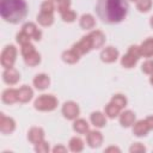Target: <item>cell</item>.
I'll use <instances>...</instances> for the list:
<instances>
[{
  "instance_id": "6da1fadb",
  "label": "cell",
  "mask_w": 153,
  "mask_h": 153,
  "mask_svg": "<svg viewBox=\"0 0 153 153\" xmlns=\"http://www.w3.org/2000/svg\"><path fill=\"white\" fill-rule=\"evenodd\" d=\"M127 0H97L94 11L98 18L106 24H118L128 14Z\"/></svg>"
},
{
  "instance_id": "7a4b0ae2",
  "label": "cell",
  "mask_w": 153,
  "mask_h": 153,
  "mask_svg": "<svg viewBox=\"0 0 153 153\" xmlns=\"http://www.w3.org/2000/svg\"><path fill=\"white\" fill-rule=\"evenodd\" d=\"M29 13L26 0H1L0 14L1 18L10 24H19Z\"/></svg>"
},
{
  "instance_id": "3957f363",
  "label": "cell",
  "mask_w": 153,
  "mask_h": 153,
  "mask_svg": "<svg viewBox=\"0 0 153 153\" xmlns=\"http://www.w3.org/2000/svg\"><path fill=\"white\" fill-rule=\"evenodd\" d=\"M59 105V99L54 94L43 93L38 96L33 102V108L41 112H50L54 111Z\"/></svg>"
},
{
  "instance_id": "277c9868",
  "label": "cell",
  "mask_w": 153,
  "mask_h": 153,
  "mask_svg": "<svg viewBox=\"0 0 153 153\" xmlns=\"http://www.w3.org/2000/svg\"><path fill=\"white\" fill-rule=\"evenodd\" d=\"M17 55H18V49L16 48V45H13V44L5 45V48L2 49L1 55H0L1 67L4 69L14 67V63H16V60H17Z\"/></svg>"
},
{
  "instance_id": "5b68a950",
  "label": "cell",
  "mask_w": 153,
  "mask_h": 153,
  "mask_svg": "<svg viewBox=\"0 0 153 153\" xmlns=\"http://www.w3.org/2000/svg\"><path fill=\"white\" fill-rule=\"evenodd\" d=\"M61 114L66 120L74 121L80 115V106L78 103H75L73 100H67L63 103V105L61 108Z\"/></svg>"
},
{
  "instance_id": "8992f818",
  "label": "cell",
  "mask_w": 153,
  "mask_h": 153,
  "mask_svg": "<svg viewBox=\"0 0 153 153\" xmlns=\"http://www.w3.org/2000/svg\"><path fill=\"white\" fill-rule=\"evenodd\" d=\"M72 49H73L76 54H79L80 56L88 54V53L93 49V47H92V41H91L90 35L87 33V35L82 36L78 42H75V43L72 45Z\"/></svg>"
},
{
  "instance_id": "52a82bcc",
  "label": "cell",
  "mask_w": 153,
  "mask_h": 153,
  "mask_svg": "<svg viewBox=\"0 0 153 153\" xmlns=\"http://www.w3.org/2000/svg\"><path fill=\"white\" fill-rule=\"evenodd\" d=\"M99 57L104 63H114L118 60L120 51H118L117 48H115L112 45H109V47H105V48L102 49V51L99 54Z\"/></svg>"
},
{
  "instance_id": "ba28073f",
  "label": "cell",
  "mask_w": 153,
  "mask_h": 153,
  "mask_svg": "<svg viewBox=\"0 0 153 153\" xmlns=\"http://www.w3.org/2000/svg\"><path fill=\"white\" fill-rule=\"evenodd\" d=\"M104 141V136L103 134L96 128V129H90L88 133L86 134V143L90 148H98L102 146Z\"/></svg>"
},
{
  "instance_id": "9c48e42d",
  "label": "cell",
  "mask_w": 153,
  "mask_h": 153,
  "mask_svg": "<svg viewBox=\"0 0 153 153\" xmlns=\"http://www.w3.org/2000/svg\"><path fill=\"white\" fill-rule=\"evenodd\" d=\"M16 121L12 117L6 116L5 114H0V131L4 135H10L16 130Z\"/></svg>"
},
{
  "instance_id": "30bf717a",
  "label": "cell",
  "mask_w": 153,
  "mask_h": 153,
  "mask_svg": "<svg viewBox=\"0 0 153 153\" xmlns=\"http://www.w3.org/2000/svg\"><path fill=\"white\" fill-rule=\"evenodd\" d=\"M20 80V73L18 72L17 68L14 67H11V68H5L4 72H2V81L6 84V85H10V86H13V85H17Z\"/></svg>"
},
{
  "instance_id": "8fae6325",
  "label": "cell",
  "mask_w": 153,
  "mask_h": 153,
  "mask_svg": "<svg viewBox=\"0 0 153 153\" xmlns=\"http://www.w3.org/2000/svg\"><path fill=\"white\" fill-rule=\"evenodd\" d=\"M22 30L24 32H26L31 37V39H33V41L38 42V41L42 39V31H41V29H38V26L35 23H32V22L24 23L23 26H22Z\"/></svg>"
},
{
  "instance_id": "7c38bea8",
  "label": "cell",
  "mask_w": 153,
  "mask_h": 153,
  "mask_svg": "<svg viewBox=\"0 0 153 153\" xmlns=\"http://www.w3.org/2000/svg\"><path fill=\"white\" fill-rule=\"evenodd\" d=\"M135 121H136V115L131 110L121 111V114L118 116V122H120L121 127H123V128H130V127H133V124L135 123Z\"/></svg>"
},
{
  "instance_id": "4fadbf2b",
  "label": "cell",
  "mask_w": 153,
  "mask_h": 153,
  "mask_svg": "<svg viewBox=\"0 0 153 153\" xmlns=\"http://www.w3.org/2000/svg\"><path fill=\"white\" fill-rule=\"evenodd\" d=\"M32 84L36 90L38 91H44L50 86V76L45 73H38L35 75Z\"/></svg>"
},
{
  "instance_id": "5bb4252c",
  "label": "cell",
  "mask_w": 153,
  "mask_h": 153,
  "mask_svg": "<svg viewBox=\"0 0 153 153\" xmlns=\"http://www.w3.org/2000/svg\"><path fill=\"white\" fill-rule=\"evenodd\" d=\"M44 136H45V133H44V129L41 128V127H31L29 130H27V140L32 145H36L38 143L39 141L44 140Z\"/></svg>"
},
{
  "instance_id": "9a60e30c",
  "label": "cell",
  "mask_w": 153,
  "mask_h": 153,
  "mask_svg": "<svg viewBox=\"0 0 153 153\" xmlns=\"http://www.w3.org/2000/svg\"><path fill=\"white\" fill-rule=\"evenodd\" d=\"M1 102L6 105H12L14 103H18V88L8 87L2 91L1 93Z\"/></svg>"
},
{
  "instance_id": "2e32d148",
  "label": "cell",
  "mask_w": 153,
  "mask_h": 153,
  "mask_svg": "<svg viewBox=\"0 0 153 153\" xmlns=\"http://www.w3.org/2000/svg\"><path fill=\"white\" fill-rule=\"evenodd\" d=\"M131 128H133V134L136 137H145L151 131L146 120H136Z\"/></svg>"
},
{
  "instance_id": "e0dca14e",
  "label": "cell",
  "mask_w": 153,
  "mask_h": 153,
  "mask_svg": "<svg viewBox=\"0 0 153 153\" xmlns=\"http://www.w3.org/2000/svg\"><path fill=\"white\" fill-rule=\"evenodd\" d=\"M88 35H90V37H91L93 49L103 48V45L105 44L106 37H105V33H104L102 30H91V31L88 32Z\"/></svg>"
},
{
  "instance_id": "ac0fdd59",
  "label": "cell",
  "mask_w": 153,
  "mask_h": 153,
  "mask_svg": "<svg viewBox=\"0 0 153 153\" xmlns=\"http://www.w3.org/2000/svg\"><path fill=\"white\" fill-rule=\"evenodd\" d=\"M106 116L104 112L102 111H92L91 115H90V122L91 124L97 128V129H100V128H104L106 126Z\"/></svg>"
},
{
  "instance_id": "d6986e66",
  "label": "cell",
  "mask_w": 153,
  "mask_h": 153,
  "mask_svg": "<svg viewBox=\"0 0 153 153\" xmlns=\"http://www.w3.org/2000/svg\"><path fill=\"white\" fill-rule=\"evenodd\" d=\"M79 25L85 31H91L96 27V18L91 13H84L79 18Z\"/></svg>"
},
{
  "instance_id": "ffe728a7",
  "label": "cell",
  "mask_w": 153,
  "mask_h": 153,
  "mask_svg": "<svg viewBox=\"0 0 153 153\" xmlns=\"http://www.w3.org/2000/svg\"><path fill=\"white\" fill-rule=\"evenodd\" d=\"M33 98V90L27 86V85H23L18 88V100L19 103H29L31 99Z\"/></svg>"
},
{
  "instance_id": "44dd1931",
  "label": "cell",
  "mask_w": 153,
  "mask_h": 153,
  "mask_svg": "<svg viewBox=\"0 0 153 153\" xmlns=\"http://www.w3.org/2000/svg\"><path fill=\"white\" fill-rule=\"evenodd\" d=\"M139 47H140L141 57H146V59L153 57V37L146 38L145 41H142V43Z\"/></svg>"
},
{
  "instance_id": "7402d4cb",
  "label": "cell",
  "mask_w": 153,
  "mask_h": 153,
  "mask_svg": "<svg viewBox=\"0 0 153 153\" xmlns=\"http://www.w3.org/2000/svg\"><path fill=\"white\" fill-rule=\"evenodd\" d=\"M72 128H73L74 133L81 134V135H86L88 133V130H90V124L85 118H79L78 117L76 120L73 121Z\"/></svg>"
},
{
  "instance_id": "603a6c76",
  "label": "cell",
  "mask_w": 153,
  "mask_h": 153,
  "mask_svg": "<svg viewBox=\"0 0 153 153\" xmlns=\"http://www.w3.org/2000/svg\"><path fill=\"white\" fill-rule=\"evenodd\" d=\"M80 57H81V56H80L79 54H76L73 49L63 50L62 54H61L62 61H63L65 63H67V65H75V63H78L79 60H80Z\"/></svg>"
},
{
  "instance_id": "cb8c5ba5",
  "label": "cell",
  "mask_w": 153,
  "mask_h": 153,
  "mask_svg": "<svg viewBox=\"0 0 153 153\" xmlns=\"http://www.w3.org/2000/svg\"><path fill=\"white\" fill-rule=\"evenodd\" d=\"M85 148V142L81 137L79 136H73L71 137L69 142H68V149L73 153H80L82 152Z\"/></svg>"
},
{
  "instance_id": "d4e9b609",
  "label": "cell",
  "mask_w": 153,
  "mask_h": 153,
  "mask_svg": "<svg viewBox=\"0 0 153 153\" xmlns=\"http://www.w3.org/2000/svg\"><path fill=\"white\" fill-rule=\"evenodd\" d=\"M37 23L41 25V26H44V27H48V26H51L54 24V13H44V12H39L37 14V18H36Z\"/></svg>"
},
{
  "instance_id": "484cf974",
  "label": "cell",
  "mask_w": 153,
  "mask_h": 153,
  "mask_svg": "<svg viewBox=\"0 0 153 153\" xmlns=\"http://www.w3.org/2000/svg\"><path fill=\"white\" fill-rule=\"evenodd\" d=\"M121 111H122V109L118 108L117 105H115L112 102H109V103L104 106V114H105V116H106L108 118H110V120H114V118L118 117L120 114H121Z\"/></svg>"
},
{
  "instance_id": "4316f807",
  "label": "cell",
  "mask_w": 153,
  "mask_h": 153,
  "mask_svg": "<svg viewBox=\"0 0 153 153\" xmlns=\"http://www.w3.org/2000/svg\"><path fill=\"white\" fill-rule=\"evenodd\" d=\"M137 61H139L137 57L133 56V55L129 54V53H126V54L121 57V66H122L123 68H126V69H130V68H134V67L136 66Z\"/></svg>"
},
{
  "instance_id": "83f0119b",
  "label": "cell",
  "mask_w": 153,
  "mask_h": 153,
  "mask_svg": "<svg viewBox=\"0 0 153 153\" xmlns=\"http://www.w3.org/2000/svg\"><path fill=\"white\" fill-rule=\"evenodd\" d=\"M24 59V62H25V65L26 66H29V67H36V66H38L39 63H41V54L36 50V51H33L32 54H30V55H27V56H25V57H23Z\"/></svg>"
},
{
  "instance_id": "f1b7e54d",
  "label": "cell",
  "mask_w": 153,
  "mask_h": 153,
  "mask_svg": "<svg viewBox=\"0 0 153 153\" xmlns=\"http://www.w3.org/2000/svg\"><path fill=\"white\" fill-rule=\"evenodd\" d=\"M136 10L141 13H147L152 10L153 6V0H136L135 1Z\"/></svg>"
},
{
  "instance_id": "f546056e",
  "label": "cell",
  "mask_w": 153,
  "mask_h": 153,
  "mask_svg": "<svg viewBox=\"0 0 153 153\" xmlns=\"http://www.w3.org/2000/svg\"><path fill=\"white\" fill-rule=\"evenodd\" d=\"M110 102H112L115 105H117V106L121 108V109H124V108L127 106V104H128L127 97H126L124 94H122V93H116V94H114V96L111 97Z\"/></svg>"
},
{
  "instance_id": "4dcf8cb0",
  "label": "cell",
  "mask_w": 153,
  "mask_h": 153,
  "mask_svg": "<svg viewBox=\"0 0 153 153\" xmlns=\"http://www.w3.org/2000/svg\"><path fill=\"white\" fill-rule=\"evenodd\" d=\"M60 14H61V19L65 23H74L76 20V18H78L76 12L74 10H71V8L65 11V12H62V13H60Z\"/></svg>"
},
{
  "instance_id": "1f68e13d",
  "label": "cell",
  "mask_w": 153,
  "mask_h": 153,
  "mask_svg": "<svg viewBox=\"0 0 153 153\" xmlns=\"http://www.w3.org/2000/svg\"><path fill=\"white\" fill-rule=\"evenodd\" d=\"M71 5H72L71 0H56L55 1V7H56V11L59 13H62V12L69 10Z\"/></svg>"
},
{
  "instance_id": "d6a6232c",
  "label": "cell",
  "mask_w": 153,
  "mask_h": 153,
  "mask_svg": "<svg viewBox=\"0 0 153 153\" xmlns=\"http://www.w3.org/2000/svg\"><path fill=\"white\" fill-rule=\"evenodd\" d=\"M33 146H35L33 147L35 152H37V153H48V152L51 151V148L49 146V142L45 141V140H42V141H39L38 143H36Z\"/></svg>"
},
{
  "instance_id": "836d02e7",
  "label": "cell",
  "mask_w": 153,
  "mask_h": 153,
  "mask_svg": "<svg viewBox=\"0 0 153 153\" xmlns=\"http://www.w3.org/2000/svg\"><path fill=\"white\" fill-rule=\"evenodd\" d=\"M41 11L39 12H44V13H54L56 7L54 5V1L51 0H44L42 4H41Z\"/></svg>"
},
{
  "instance_id": "e575fe53",
  "label": "cell",
  "mask_w": 153,
  "mask_h": 153,
  "mask_svg": "<svg viewBox=\"0 0 153 153\" xmlns=\"http://www.w3.org/2000/svg\"><path fill=\"white\" fill-rule=\"evenodd\" d=\"M16 42H17L18 44L23 45V44L30 43V42H31V37H30L26 32H24L23 30H20V31L16 35Z\"/></svg>"
},
{
  "instance_id": "d590c367",
  "label": "cell",
  "mask_w": 153,
  "mask_h": 153,
  "mask_svg": "<svg viewBox=\"0 0 153 153\" xmlns=\"http://www.w3.org/2000/svg\"><path fill=\"white\" fill-rule=\"evenodd\" d=\"M33 51H36V48H35V45H33L31 42H30V43H26V44L20 45V54H22V56H23V57H25V56H27V55L32 54Z\"/></svg>"
},
{
  "instance_id": "8d00e7d4",
  "label": "cell",
  "mask_w": 153,
  "mask_h": 153,
  "mask_svg": "<svg viewBox=\"0 0 153 153\" xmlns=\"http://www.w3.org/2000/svg\"><path fill=\"white\" fill-rule=\"evenodd\" d=\"M141 71H142V73H145V74H147V75L153 74V60L147 59V60L141 65Z\"/></svg>"
},
{
  "instance_id": "74e56055",
  "label": "cell",
  "mask_w": 153,
  "mask_h": 153,
  "mask_svg": "<svg viewBox=\"0 0 153 153\" xmlns=\"http://www.w3.org/2000/svg\"><path fill=\"white\" fill-rule=\"evenodd\" d=\"M147 151L146 146L141 142H134L130 147H129V152L130 153H145Z\"/></svg>"
},
{
  "instance_id": "f35d334b",
  "label": "cell",
  "mask_w": 153,
  "mask_h": 153,
  "mask_svg": "<svg viewBox=\"0 0 153 153\" xmlns=\"http://www.w3.org/2000/svg\"><path fill=\"white\" fill-rule=\"evenodd\" d=\"M127 53L131 54L133 56H135V57H137V59H140V57H141V53H140V47H139V45H136V44H133V45H130V47L128 48Z\"/></svg>"
},
{
  "instance_id": "ab89813d",
  "label": "cell",
  "mask_w": 153,
  "mask_h": 153,
  "mask_svg": "<svg viewBox=\"0 0 153 153\" xmlns=\"http://www.w3.org/2000/svg\"><path fill=\"white\" fill-rule=\"evenodd\" d=\"M68 151V148L66 147V146H63V145H56V146H54L53 148H51V152L53 153H66Z\"/></svg>"
},
{
  "instance_id": "60d3db41",
  "label": "cell",
  "mask_w": 153,
  "mask_h": 153,
  "mask_svg": "<svg viewBox=\"0 0 153 153\" xmlns=\"http://www.w3.org/2000/svg\"><path fill=\"white\" fill-rule=\"evenodd\" d=\"M104 152L105 153H111V152H116V153H121V148L120 147H117V146H109V147H106L105 149H104Z\"/></svg>"
},
{
  "instance_id": "b9f144b4",
  "label": "cell",
  "mask_w": 153,
  "mask_h": 153,
  "mask_svg": "<svg viewBox=\"0 0 153 153\" xmlns=\"http://www.w3.org/2000/svg\"><path fill=\"white\" fill-rule=\"evenodd\" d=\"M145 120H146V122H147V124H148L149 129H151V130H153V115L147 116Z\"/></svg>"
},
{
  "instance_id": "7bdbcfd3",
  "label": "cell",
  "mask_w": 153,
  "mask_h": 153,
  "mask_svg": "<svg viewBox=\"0 0 153 153\" xmlns=\"http://www.w3.org/2000/svg\"><path fill=\"white\" fill-rule=\"evenodd\" d=\"M149 84H151V86H153V74L149 75Z\"/></svg>"
},
{
  "instance_id": "ee69618b",
  "label": "cell",
  "mask_w": 153,
  "mask_h": 153,
  "mask_svg": "<svg viewBox=\"0 0 153 153\" xmlns=\"http://www.w3.org/2000/svg\"><path fill=\"white\" fill-rule=\"evenodd\" d=\"M149 26H151V27L153 29V16H152V17L149 18Z\"/></svg>"
},
{
  "instance_id": "f6af8a7d",
  "label": "cell",
  "mask_w": 153,
  "mask_h": 153,
  "mask_svg": "<svg viewBox=\"0 0 153 153\" xmlns=\"http://www.w3.org/2000/svg\"><path fill=\"white\" fill-rule=\"evenodd\" d=\"M51 1H56V0H51Z\"/></svg>"
},
{
  "instance_id": "bcb514c9",
  "label": "cell",
  "mask_w": 153,
  "mask_h": 153,
  "mask_svg": "<svg viewBox=\"0 0 153 153\" xmlns=\"http://www.w3.org/2000/svg\"><path fill=\"white\" fill-rule=\"evenodd\" d=\"M131 1H136V0H131Z\"/></svg>"
}]
</instances>
